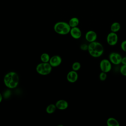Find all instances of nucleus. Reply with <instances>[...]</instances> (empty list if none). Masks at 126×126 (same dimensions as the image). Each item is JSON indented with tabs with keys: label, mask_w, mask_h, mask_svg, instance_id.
Here are the masks:
<instances>
[{
	"label": "nucleus",
	"mask_w": 126,
	"mask_h": 126,
	"mask_svg": "<svg viewBox=\"0 0 126 126\" xmlns=\"http://www.w3.org/2000/svg\"><path fill=\"white\" fill-rule=\"evenodd\" d=\"M19 82V77L18 74L14 71H10L4 76L3 83L8 88L12 89L16 88Z\"/></svg>",
	"instance_id": "1"
},
{
	"label": "nucleus",
	"mask_w": 126,
	"mask_h": 126,
	"mask_svg": "<svg viewBox=\"0 0 126 126\" xmlns=\"http://www.w3.org/2000/svg\"><path fill=\"white\" fill-rule=\"evenodd\" d=\"M88 51L91 56L94 58H98L103 54L104 47L101 43L95 41L88 44Z\"/></svg>",
	"instance_id": "2"
},
{
	"label": "nucleus",
	"mask_w": 126,
	"mask_h": 126,
	"mask_svg": "<svg viewBox=\"0 0 126 126\" xmlns=\"http://www.w3.org/2000/svg\"><path fill=\"white\" fill-rule=\"evenodd\" d=\"M54 31L59 34L66 35L70 32L71 27L69 24L65 22H58L54 26Z\"/></svg>",
	"instance_id": "3"
},
{
	"label": "nucleus",
	"mask_w": 126,
	"mask_h": 126,
	"mask_svg": "<svg viewBox=\"0 0 126 126\" xmlns=\"http://www.w3.org/2000/svg\"><path fill=\"white\" fill-rule=\"evenodd\" d=\"M36 71L40 75H47L49 74L52 69V66L49 63H41L36 66Z\"/></svg>",
	"instance_id": "4"
},
{
	"label": "nucleus",
	"mask_w": 126,
	"mask_h": 126,
	"mask_svg": "<svg viewBox=\"0 0 126 126\" xmlns=\"http://www.w3.org/2000/svg\"><path fill=\"white\" fill-rule=\"evenodd\" d=\"M99 67L101 71L108 73L112 69V63L109 59H103L100 62Z\"/></svg>",
	"instance_id": "5"
},
{
	"label": "nucleus",
	"mask_w": 126,
	"mask_h": 126,
	"mask_svg": "<svg viewBox=\"0 0 126 126\" xmlns=\"http://www.w3.org/2000/svg\"><path fill=\"white\" fill-rule=\"evenodd\" d=\"M122 57L120 54L117 52H111L108 57V59L112 63V64L115 65H118L121 63Z\"/></svg>",
	"instance_id": "6"
},
{
	"label": "nucleus",
	"mask_w": 126,
	"mask_h": 126,
	"mask_svg": "<svg viewBox=\"0 0 126 126\" xmlns=\"http://www.w3.org/2000/svg\"><path fill=\"white\" fill-rule=\"evenodd\" d=\"M118 39L119 38L117 33L112 32H110L106 36L107 43L110 46L116 45L118 42Z\"/></svg>",
	"instance_id": "7"
},
{
	"label": "nucleus",
	"mask_w": 126,
	"mask_h": 126,
	"mask_svg": "<svg viewBox=\"0 0 126 126\" xmlns=\"http://www.w3.org/2000/svg\"><path fill=\"white\" fill-rule=\"evenodd\" d=\"M62 62V58L59 55H54L50 58L49 62L52 67H56L59 66Z\"/></svg>",
	"instance_id": "8"
},
{
	"label": "nucleus",
	"mask_w": 126,
	"mask_h": 126,
	"mask_svg": "<svg viewBox=\"0 0 126 126\" xmlns=\"http://www.w3.org/2000/svg\"><path fill=\"white\" fill-rule=\"evenodd\" d=\"M85 39L89 43L96 41L97 37V33L94 31L90 30L88 31L85 35Z\"/></svg>",
	"instance_id": "9"
},
{
	"label": "nucleus",
	"mask_w": 126,
	"mask_h": 126,
	"mask_svg": "<svg viewBox=\"0 0 126 126\" xmlns=\"http://www.w3.org/2000/svg\"><path fill=\"white\" fill-rule=\"evenodd\" d=\"M78 78V74L77 71L74 70H71L69 71L66 75L67 80L71 83H75L77 81Z\"/></svg>",
	"instance_id": "10"
},
{
	"label": "nucleus",
	"mask_w": 126,
	"mask_h": 126,
	"mask_svg": "<svg viewBox=\"0 0 126 126\" xmlns=\"http://www.w3.org/2000/svg\"><path fill=\"white\" fill-rule=\"evenodd\" d=\"M69 33L71 37L75 39H79L82 36L81 31L78 27L71 28Z\"/></svg>",
	"instance_id": "11"
},
{
	"label": "nucleus",
	"mask_w": 126,
	"mask_h": 126,
	"mask_svg": "<svg viewBox=\"0 0 126 126\" xmlns=\"http://www.w3.org/2000/svg\"><path fill=\"white\" fill-rule=\"evenodd\" d=\"M57 109L60 110H65L68 107V103L67 101L64 99H60L55 103Z\"/></svg>",
	"instance_id": "12"
},
{
	"label": "nucleus",
	"mask_w": 126,
	"mask_h": 126,
	"mask_svg": "<svg viewBox=\"0 0 126 126\" xmlns=\"http://www.w3.org/2000/svg\"><path fill=\"white\" fill-rule=\"evenodd\" d=\"M106 124L108 126H119L120 124L118 121L114 117H109L106 121Z\"/></svg>",
	"instance_id": "13"
},
{
	"label": "nucleus",
	"mask_w": 126,
	"mask_h": 126,
	"mask_svg": "<svg viewBox=\"0 0 126 126\" xmlns=\"http://www.w3.org/2000/svg\"><path fill=\"white\" fill-rule=\"evenodd\" d=\"M121 29V25L119 23L117 22H113L110 26V30L111 32H118Z\"/></svg>",
	"instance_id": "14"
},
{
	"label": "nucleus",
	"mask_w": 126,
	"mask_h": 126,
	"mask_svg": "<svg viewBox=\"0 0 126 126\" xmlns=\"http://www.w3.org/2000/svg\"><path fill=\"white\" fill-rule=\"evenodd\" d=\"M68 24L71 28L77 27L79 24V20L77 17H72L69 20Z\"/></svg>",
	"instance_id": "15"
},
{
	"label": "nucleus",
	"mask_w": 126,
	"mask_h": 126,
	"mask_svg": "<svg viewBox=\"0 0 126 126\" xmlns=\"http://www.w3.org/2000/svg\"><path fill=\"white\" fill-rule=\"evenodd\" d=\"M56 109H57V107L55 104H50L48 105L46 108V112L49 114H51L55 112Z\"/></svg>",
	"instance_id": "16"
},
{
	"label": "nucleus",
	"mask_w": 126,
	"mask_h": 126,
	"mask_svg": "<svg viewBox=\"0 0 126 126\" xmlns=\"http://www.w3.org/2000/svg\"><path fill=\"white\" fill-rule=\"evenodd\" d=\"M50 58L49 55L46 53H42L40 57V60L42 63H49Z\"/></svg>",
	"instance_id": "17"
},
{
	"label": "nucleus",
	"mask_w": 126,
	"mask_h": 126,
	"mask_svg": "<svg viewBox=\"0 0 126 126\" xmlns=\"http://www.w3.org/2000/svg\"><path fill=\"white\" fill-rule=\"evenodd\" d=\"M81 63L78 62H74L72 64V69L73 70H74V71H78L80 68H81Z\"/></svg>",
	"instance_id": "18"
},
{
	"label": "nucleus",
	"mask_w": 126,
	"mask_h": 126,
	"mask_svg": "<svg viewBox=\"0 0 126 126\" xmlns=\"http://www.w3.org/2000/svg\"><path fill=\"white\" fill-rule=\"evenodd\" d=\"M107 73H106L105 72H103L101 71L99 75V80L102 81H105L107 77Z\"/></svg>",
	"instance_id": "19"
},
{
	"label": "nucleus",
	"mask_w": 126,
	"mask_h": 126,
	"mask_svg": "<svg viewBox=\"0 0 126 126\" xmlns=\"http://www.w3.org/2000/svg\"><path fill=\"white\" fill-rule=\"evenodd\" d=\"M120 72L122 75L126 76V64H122L120 68Z\"/></svg>",
	"instance_id": "20"
},
{
	"label": "nucleus",
	"mask_w": 126,
	"mask_h": 126,
	"mask_svg": "<svg viewBox=\"0 0 126 126\" xmlns=\"http://www.w3.org/2000/svg\"><path fill=\"white\" fill-rule=\"evenodd\" d=\"M121 49L125 52H126V40H123L120 45Z\"/></svg>",
	"instance_id": "21"
},
{
	"label": "nucleus",
	"mask_w": 126,
	"mask_h": 126,
	"mask_svg": "<svg viewBox=\"0 0 126 126\" xmlns=\"http://www.w3.org/2000/svg\"><path fill=\"white\" fill-rule=\"evenodd\" d=\"M88 45H87L86 44H83L80 46L81 49L83 50H88Z\"/></svg>",
	"instance_id": "22"
},
{
	"label": "nucleus",
	"mask_w": 126,
	"mask_h": 126,
	"mask_svg": "<svg viewBox=\"0 0 126 126\" xmlns=\"http://www.w3.org/2000/svg\"><path fill=\"white\" fill-rule=\"evenodd\" d=\"M121 63H122V64H124V65L126 64V57H122Z\"/></svg>",
	"instance_id": "23"
},
{
	"label": "nucleus",
	"mask_w": 126,
	"mask_h": 126,
	"mask_svg": "<svg viewBox=\"0 0 126 126\" xmlns=\"http://www.w3.org/2000/svg\"><path fill=\"white\" fill-rule=\"evenodd\" d=\"M2 98H3V97H2V94H1L0 93V103L1 102V101H2Z\"/></svg>",
	"instance_id": "24"
}]
</instances>
